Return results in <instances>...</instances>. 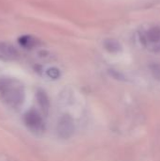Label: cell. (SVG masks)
I'll return each mask as SVG.
<instances>
[{"label": "cell", "mask_w": 160, "mask_h": 161, "mask_svg": "<svg viewBox=\"0 0 160 161\" xmlns=\"http://www.w3.org/2000/svg\"><path fill=\"white\" fill-rule=\"evenodd\" d=\"M104 47L105 49L111 53V54H116L122 51V45L121 43L114 39H107L104 42Z\"/></svg>", "instance_id": "obj_5"}, {"label": "cell", "mask_w": 160, "mask_h": 161, "mask_svg": "<svg viewBox=\"0 0 160 161\" xmlns=\"http://www.w3.org/2000/svg\"><path fill=\"white\" fill-rule=\"evenodd\" d=\"M147 38L150 42L157 43L160 41V28L158 26L152 27L148 33H147Z\"/></svg>", "instance_id": "obj_8"}, {"label": "cell", "mask_w": 160, "mask_h": 161, "mask_svg": "<svg viewBox=\"0 0 160 161\" xmlns=\"http://www.w3.org/2000/svg\"><path fill=\"white\" fill-rule=\"evenodd\" d=\"M19 57V52L12 44L0 42V59L1 60H13Z\"/></svg>", "instance_id": "obj_4"}, {"label": "cell", "mask_w": 160, "mask_h": 161, "mask_svg": "<svg viewBox=\"0 0 160 161\" xmlns=\"http://www.w3.org/2000/svg\"><path fill=\"white\" fill-rule=\"evenodd\" d=\"M19 43L25 48H33L39 44V40L33 36H22L18 40Z\"/></svg>", "instance_id": "obj_7"}, {"label": "cell", "mask_w": 160, "mask_h": 161, "mask_svg": "<svg viewBox=\"0 0 160 161\" xmlns=\"http://www.w3.org/2000/svg\"><path fill=\"white\" fill-rule=\"evenodd\" d=\"M151 72L154 77L160 81V64H153L151 65Z\"/></svg>", "instance_id": "obj_10"}, {"label": "cell", "mask_w": 160, "mask_h": 161, "mask_svg": "<svg viewBox=\"0 0 160 161\" xmlns=\"http://www.w3.org/2000/svg\"><path fill=\"white\" fill-rule=\"evenodd\" d=\"M25 125L34 132H42L44 130V122L40 113L35 109L28 110L24 118Z\"/></svg>", "instance_id": "obj_3"}, {"label": "cell", "mask_w": 160, "mask_h": 161, "mask_svg": "<svg viewBox=\"0 0 160 161\" xmlns=\"http://www.w3.org/2000/svg\"><path fill=\"white\" fill-rule=\"evenodd\" d=\"M25 98L24 85L11 77H0V99L12 108H20Z\"/></svg>", "instance_id": "obj_1"}, {"label": "cell", "mask_w": 160, "mask_h": 161, "mask_svg": "<svg viewBox=\"0 0 160 161\" xmlns=\"http://www.w3.org/2000/svg\"><path fill=\"white\" fill-rule=\"evenodd\" d=\"M57 132H58V137L64 140L70 139L74 135V123L73 118L70 115L65 114L59 119L58 125H57Z\"/></svg>", "instance_id": "obj_2"}, {"label": "cell", "mask_w": 160, "mask_h": 161, "mask_svg": "<svg viewBox=\"0 0 160 161\" xmlns=\"http://www.w3.org/2000/svg\"><path fill=\"white\" fill-rule=\"evenodd\" d=\"M37 100H38V103H39L40 107L43 110V112L47 113L48 109H49V107H50V103H49V99H48L47 94L42 90L38 91V92H37Z\"/></svg>", "instance_id": "obj_6"}, {"label": "cell", "mask_w": 160, "mask_h": 161, "mask_svg": "<svg viewBox=\"0 0 160 161\" xmlns=\"http://www.w3.org/2000/svg\"><path fill=\"white\" fill-rule=\"evenodd\" d=\"M47 75L49 77H51L52 79H57L60 76V72L58 68L52 67V68L47 70Z\"/></svg>", "instance_id": "obj_9"}]
</instances>
